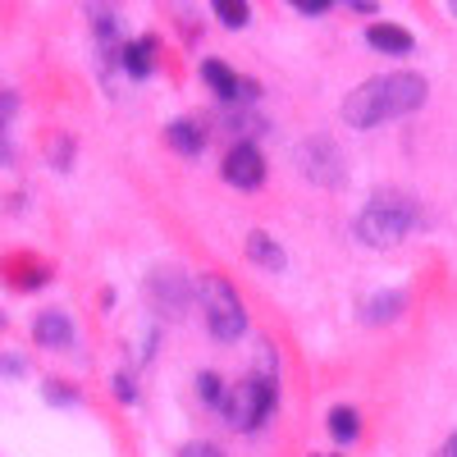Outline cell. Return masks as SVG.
I'll use <instances>...</instances> for the list:
<instances>
[{
    "label": "cell",
    "instance_id": "16",
    "mask_svg": "<svg viewBox=\"0 0 457 457\" xmlns=\"http://www.w3.org/2000/svg\"><path fill=\"white\" fill-rule=\"evenodd\" d=\"M357 430H361V421H357L353 407H334V411H329V435H334L338 444H353Z\"/></svg>",
    "mask_w": 457,
    "mask_h": 457
},
{
    "label": "cell",
    "instance_id": "19",
    "mask_svg": "<svg viewBox=\"0 0 457 457\" xmlns=\"http://www.w3.org/2000/svg\"><path fill=\"white\" fill-rule=\"evenodd\" d=\"M179 457H224V453H220L215 444H187V448H183Z\"/></svg>",
    "mask_w": 457,
    "mask_h": 457
},
{
    "label": "cell",
    "instance_id": "2",
    "mask_svg": "<svg viewBox=\"0 0 457 457\" xmlns=\"http://www.w3.org/2000/svg\"><path fill=\"white\" fill-rule=\"evenodd\" d=\"M416 224V202L403 193H379L370 197V206L357 215V238L366 247H394L411 234Z\"/></svg>",
    "mask_w": 457,
    "mask_h": 457
},
{
    "label": "cell",
    "instance_id": "12",
    "mask_svg": "<svg viewBox=\"0 0 457 457\" xmlns=\"http://www.w3.org/2000/svg\"><path fill=\"white\" fill-rule=\"evenodd\" d=\"M120 64L133 73V79H146V73L156 69V42H151V37H137V42H129V46L120 51Z\"/></svg>",
    "mask_w": 457,
    "mask_h": 457
},
{
    "label": "cell",
    "instance_id": "10",
    "mask_svg": "<svg viewBox=\"0 0 457 457\" xmlns=\"http://www.w3.org/2000/svg\"><path fill=\"white\" fill-rule=\"evenodd\" d=\"M366 42L385 55H411V32L394 28V23H370L366 28Z\"/></svg>",
    "mask_w": 457,
    "mask_h": 457
},
{
    "label": "cell",
    "instance_id": "5",
    "mask_svg": "<svg viewBox=\"0 0 457 457\" xmlns=\"http://www.w3.org/2000/svg\"><path fill=\"white\" fill-rule=\"evenodd\" d=\"M297 165H302V174H307L312 183H320V187H338L343 179H348L343 151L329 137H307V142H302L297 146Z\"/></svg>",
    "mask_w": 457,
    "mask_h": 457
},
{
    "label": "cell",
    "instance_id": "13",
    "mask_svg": "<svg viewBox=\"0 0 457 457\" xmlns=\"http://www.w3.org/2000/svg\"><path fill=\"white\" fill-rule=\"evenodd\" d=\"M170 146L179 151V156H197V151L206 146V129L197 120H174L170 124Z\"/></svg>",
    "mask_w": 457,
    "mask_h": 457
},
{
    "label": "cell",
    "instance_id": "15",
    "mask_svg": "<svg viewBox=\"0 0 457 457\" xmlns=\"http://www.w3.org/2000/svg\"><path fill=\"white\" fill-rule=\"evenodd\" d=\"M19 110V96L14 92H0V165L14 161V146H10V120Z\"/></svg>",
    "mask_w": 457,
    "mask_h": 457
},
{
    "label": "cell",
    "instance_id": "9",
    "mask_svg": "<svg viewBox=\"0 0 457 457\" xmlns=\"http://www.w3.org/2000/svg\"><path fill=\"white\" fill-rule=\"evenodd\" d=\"M32 338L42 343V348H69V343H73V325H69L64 312H42L32 320Z\"/></svg>",
    "mask_w": 457,
    "mask_h": 457
},
{
    "label": "cell",
    "instance_id": "1",
    "mask_svg": "<svg viewBox=\"0 0 457 457\" xmlns=\"http://www.w3.org/2000/svg\"><path fill=\"white\" fill-rule=\"evenodd\" d=\"M426 79L421 73H379V79H366L348 101H343V120L353 129H375V124H389V120H403V114L421 110L426 105Z\"/></svg>",
    "mask_w": 457,
    "mask_h": 457
},
{
    "label": "cell",
    "instance_id": "24",
    "mask_svg": "<svg viewBox=\"0 0 457 457\" xmlns=\"http://www.w3.org/2000/svg\"><path fill=\"white\" fill-rule=\"evenodd\" d=\"M69 151H73V146H69V137H64V142L55 146V165H60V170H69Z\"/></svg>",
    "mask_w": 457,
    "mask_h": 457
},
{
    "label": "cell",
    "instance_id": "11",
    "mask_svg": "<svg viewBox=\"0 0 457 457\" xmlns=\"http://www.w3.org/2000/svg\"><path fill=\"white\" fill-rule=\"evenodd\" d=\"M247 256H252L256 265H265V270H270V275H279L284 265H288L284 247H279V243H275L270 234H261V228H256V234H247Z\"/></svg>",
    "mask_w": 457,
    "mask_h": 457
},
{
    "label": "cell",
    "instance_id": "21",
    "mask_svg": "<svg viewBox=\"0 0 457 457\" xmlns=\"http://www.w3.org/2000/svg\"><path fill=\"white\" fill-rule=\"evenodd\" d=\"M114 394H120L124 403H133V379L129 375H114Z\"/></svg>",
    "mask_w": 457,
    "mask_h": 457
},
{
    "label": "cell",
    "instance_id": "17",
    "mask_svg": "<svg viewBox=\"0 0 457 457\" xmlns=\"http://www.w3.org/2000/svg\"><path fill=\"white\" fill-rule=\"evenodd\" d=\"M215 14H220L228 28H243V23H247V5H243V0H220Z\"/></svg>",
    "mask_w": 457,
    "mask_h": 457
},
{
    "label": "cell",
    "instance_id": "8",
    "mask_svg": "<svg viewBox=\"0 0 457 457\" xmlns=\"http://www.w3.org/2000/svg\"><path fill=\"white\" fill-rule=\"evenodd\" d=\"M202 79H206L211 92L224 96V101H252V96H256V83L238 79V73L228 69V64H220V60H206V64H202Z\"/></svg>",
    "mask_w": 457,
    "mask_h": 457
},
{
    "label": "cell",
    "instance_id": "25",
    "mask_svg": "<svg viewBox=\"0 0 457 457\" xmlns=\"http://www.w3.org/2000/svg\"><path fill=\"white\" fill-rule=\"evenodd\" d=\"M439 457H457V435H448V444L439 448Z\"/></svg>",
    "mask_w": 457,
    "mask_h": 457
},
{
    "label": "cell",
    "instance_id": "18",
    "mask_svg": "<svg viewBox=\"0 0 457 457\" xmlns=\"http://www.w3.org/2000/svg\"><path fill=\"white\" fill-rule=\"evenodd\" d=\"M197 389H202V398H206V403H215V407L224 403V385H220V375L202 370V375H197Z\"/></svg>",
    "mask_w": 457,
    "mask_h": 457
},
{
    "label": "cell",
    "instance_id": "20",
    "mask_svg": "<svg viewBox=\"0 0 457 457\" xmlns=\"http://www.w3.org/2000/svg\"><path fill=\"white\" fill-rule=\"evenodd\" d=\"M329 0H297V14H325Z\"/></svg>",
    "mask_w": 457,
    "mask_h": 457
},
{
    "label": "cell",
    "instance_id": "4",
    "mask_svg": "<svg viewBox=\"0 0 457 457\" xmlns=\"http://www.w3.org/2000/svg\"><path fill=\"white\" fill-rule=\"evenodd\" d=\"M270 407H275V379H243V385H234L220 403L224 421L234 430H256L265 416H270Z\"/></svg>",
    "mask_w": 457,
    "mask_h": 457
},
{
    "label": "cell",
    "instance_id": "14",
    "mask_svg": "<svg viewBox=\"0 0 457 457\" xmlns=\"http://www.w3.org/2000/svg\"><path fill=\"white\" fill-rule=\"evenodd\" d=\"M403 312V293H375L366 307H361V320L366 325H385V320H394Z\"/></svg>",
    "mask_w": 457,
    "mask_h": 457
},
{
    "label": "cell",
    "instance_id": "26",
    "mask_svg": "<svg viewBox=\"0 0 457 457\" xmlns=\"http://www.w3.org/2000/svg\"><path fill=\"white\" fill-rule=\"evenodd\" d=\"M0 325H5V316H0Z\"/></svg>",
    "mask_w": 457,
    "mask_h": 457
},
{
    "label": "cell",
    "instance_id": "22",
    "mask_svg": "<svg viewBox=\"0 0 457 457\" xmlns=\"http://www.w3.org/2000/svg\"><path fill=\"white\" fill-rule=\"evenodd\" d=\"M46 398H51V403H73V394L60 389V385H46Z\"/></svg>",
    "mask_w": 457,
    "mask_h": 457
},
{
    "label": "cell",
    "instance_id": "6",
    "mask_svg": "<svg viewBox=\"0 0 457 457\" xmlns=\"http://www.w3.org/2000/svg\"><path fill=\"white\" fill-rule=\"evenodd\" d=\"M146 297L156 302V312L161 316H183L187 312V297H193V284H187L183 275H174V270H156L146 279Z\"/></svg>",
    "mask_w": 457,
    "mask_h": 457
},
{
    "label": "cell",
    "instance_id": "23",
    "mask_svg": "<svg viewBox=\"0 0 457 457\" xmlns=\"http://www.w3.org/2000/svg\"><path fill=\"white\" fill-rule=\"evenodd\" d=\"M19 370H23L19 357H0V375H19Z\"/></svg>",
    "mask_w": 457,
    "mask_h": 457
},
{
    "label": "cell",
    "instance_id": "3",
    "mask_svg": "<svg viewBox=\"0 0 457 457\" xmlns=\"http://www.w3.org/2000/svg\"><path fill=\"white\" fill-rule=\"evenodd\" d=\"M197 297H202L206 325H211V334H215L220 343L243 338V329H247V312H243V297H238L234 284L220 279V275H202V279H197Z\"/></svg>",
    "mask_w": 457,
    "mask_h": 457
},
{
    "label": "cell",
    "instance_id": "7",
    "mask_svg": "<svg viewBox=\"0 0 457 457\" xmlns=\"http://www.w3.org/2000/svg\"><path fill=\"white\" fill-rule=\"evenodd\" d=\"M224 183L243 187V193H252V187L265 183V161H261V151H256L252 142H238V146L224 156Z\"/></svg>",
    "mask_w": 457,
    "mask_h": 457
}]
</instances>
